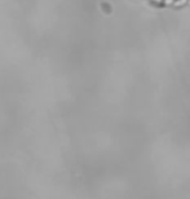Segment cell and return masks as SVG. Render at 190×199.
I'll list each match as a JSON object with an SVG mask.
<instances>
[{"instance_id": "obj_3", "label": "cell", "mask_w": 190, "mask_h": 199, "mask_svg": "<svg viewBox=\"0 0 190 199\" xmlns=\"http://www.w3.org/2000/svg\"><path fill=\"white\" fill-rule=\"evenodd\" d=\"M151 2H154V3H158V4H161V3H163V0H151Z\"/></svg>"}, {"instance_id": "obj_4", "label": "cell", "mask_w": 190, "mask_h": 199, "mask_svg": "<svg viewBox=\"0 0 190 199\" xmlns=\"http://www.w3.org/2000/svg\"><path fill=\"white\" fill-rule=\"evenodd\" d=\"M189 3H190V0H189Z\"/></svg>"}, {"instance_id": "obj_1", "label": "cell", "mask_w": 190, "mask_h": 199, "mask_svg": "<svg viewBox=\"0 0 190 199\" xmlns=\"http://www.w3.org/2000/svg\"><path fill=\"white\" fill-rule=\"evenodd\" d=\"M187 2H189V0H175L173 5H175V7H184Z\"/></svg>"}, {"instance_id": "obj_2", "label": "cell", "mask_w": 190, "mask_h": 199, "mask_svg": "<svg viewBox=\"0 0 190 199\" xmlns=\"http://www.w3.org/2000/svg\"><path fill=\"white\" fill-rule=\"evenodd\" d=\"M163 3H164L166 5H173L175 0H163Z\"/></svg>"}]
</instances>
